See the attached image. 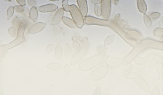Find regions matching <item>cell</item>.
Wrapping results in <instances>:
<instances>
[{"instance_id":"ba28073f","label":"cell","mask_w":163,"mask_h":95,"mask_svg":"<svg viewBox=\"0 0 163 95\" xmlns=\"http://www.w3.org/2000/svg\"><path fill=\"white\" fill-rule=\"evenodd\" d=\"M137 7L141 13L145 14L147 11V6L145 0H137Z\"/></svg>"},{"instance_id":"3957f363","label":"cell","mask_w":163,"mask_h":95,"mask_svg":"<svg viewBox=\"0 0 163 95\" xmlns=\"http://www.w3.org/2000/svg\"><path fill=\"white\" fill-rule=\"evenodd\" d=\"M85 22L87 25H95L104 26H109L110 23L108 20L100 19L90 16H86L85 18Z\"/></svg>"},{"instance_id":"6da1fadb","label":"cell","mask_w":163,"mask_h":95,"mask_svg":"<svg viewBox=\"0 0 163 95\" xmlns=\"http://www.w3.org/2000/svg\"><path fill=\"white\" fill-rule=\"evenodd\" d=\"M69 0H63L62 2V8L66 12H69L72 19L76 23L77 28L82 29L85 24V19L80 11L76 5H69Z\"/></svg>"},{"instance_id":"2e32d148","label":"cell","mask_w":163,"mask_h":95,"mask_svg":"<svg viewBox=\"0 0 163 95\" xmlns=\"http://www.w3.org/2000/svg\"><path fill=\"white\" fill-rule=\"evenodd\" d=\"M161 16V14L158 13V12H154V13H153L150 15V16H149L150 18V19L151 20H156L157 19H158L160 16Z\"/></svg>"},{"instance_id":"7a4b0ae2","label":"cell","mask_w":163,"mask_h":95,"mask_svg":"<svg viewBox=\"0 0 163 95\" xmlns=\"http://www.w3.org/2000/svg\"><path fill=\"white\" fill-rule=\"evenodd\" d=\"M100 4L101 16L103 19L108 20L111 16V0H101Z\"/></svg>"},{"instance_id":"ac0fdd59","label":"cell","mask_w":163,"mask_h":95,"mask_svg":"<svg viewBox=\"0 0 163 95\" xmlns=\"http://www.w3.org/2000/svg\"><path fill=\"white\" fill-rule=\"evenodd\" d=\"M101 0H91L90 3L95 5H99L101 4Z\"/></svg>"},{"instance_id":"52a82bcc","label":"cell","mask_w":163,"mask_h":95,"mask_svg":"<svg viewBox=\"0 0 163 95\" xmlns=\"http://www.w3.org/2000/svg\"><path fill=\"white\" fill-rule=\"evenodd\" d=\"M64 10L63 8H60L58 9L57 13H55L53 23L54 25H58V23H60L61 20H62V18L64 16Z\"/></svg>"},{"instance_id":"9a60e30c","label":"cell","mask_w":163,"mask_h":95,"mask_svg":"<svg viewBox=\"0 0 163 95\" xmlns=\"http://www.w3.org/2000/svg\"><path fill=\"white\" fill-rule=\"evenodd\" d=\"M95 13L97 16H101V8L99 5H95Z\"/></svg>"},{"instance_id":"277c9868","label":"cell","mask_w":163,"mask_h":95,"mask_svg":"<svg viewBox=\"0 0 163 95\" xmlns=\"http://www.w3.org/2000/svg\"><path fill=\"white\" fill-rule=\"evenodd\" d=\"M46 26V23L43 22H38L33 25L29 29V34H36L41 32Z\"/></svg>"},{"instance_id":"8fae6325","label":"cell","mask_w":163,"mask_h":95,"mask_svg":"<svg viewBox=\"0 0 163 95\" xmlns=\"http://www.w3.org/2000/svg\"><path fill=\"white\" fill-rule=\"evenodd\" d=\"M143 19H144L145 26L147 28H150L151 26H152V21H151V19H150V18L145 14H144V16H143Z\"/></svg>"},{"instance_id":"e0dca14e","label":"cell","mask_w":163,"mask_h":95,"mask_svg":"<svg viewBox=\"0 0 163 95\" xmlns=\"http://www.w3.org/2000/svg\"><path fill=\"white\" fill-rule=\"evenodd\" d=\"M16 1L21 7H24L26 5V0H16Z\"/></svg>"},{"instance_id":"4fadbf2b","label":"cell","mask_w":163,"mask_h":95,"mask_svg":"<svg viewBox=\"0 0 163 95\" xmlns=\"http://www.w3.org/2000/svg\"><path fill=\"white\" fill-rule=\"evenodd\" d=\"M115 39V35H111L108 36L104 41L105 46H109L112 44Z\"/></svg>"},{"instance_id":"d6986e66","label":"cell","mask_w":163,"mask_h":95,"mask_svg":"<svg viewBox=\"0 0 163 95\" xmlns=\"http://www.w3.org/2000/svg\"><path fill=\"white\" fill-rule=\"evenodd\" d=\"M49 1H54V2H55V1H59V0H49Z\"/></svg>"},{"instance_id":"8992f818","label":"cell","mask_w":163,"mask_h":95,"mask_svg":"<svg viewBox=\"0 0 163 95\" xmlns=\"http://www.w3.org/2000/svg\"><path fill=\"white\" fill-rule=\"evenodd\" d=\"M58 9V6L53 4H49L46 5H43L39 7V11L41 13H51Z\"/></svg>"},{"instance_id":"5bb4252c","label":"cell","mask_w":163,"mask_h":95,"mask_svg":"<svg viewBox=\"0 0 163 95\" xmlns=\"http://www.w3.org/2000/svg\"><path fill=\"white\" fill-rule=\"evenodd\" d=\"M14 13V7H9L7 11V18L9 19L11 18H12V16H13Z\"/></svg>"},{"instance_id":"9c48e42d","label":"cell","mask_w":163,"mask_h":95,"mask_svg":"<svg viewBox=\"0 0 163 95\" xmlns=\"http://www.w3.org/2000/svg\"><path fill=\"white\" fill-rule=\"evenodd\" d=\"M62 20L64 24L69 28H71L72 29H76L77 28V26L75 22L74 21V20L71 18L66 16H63L62 18Z\"/></svg>"},{"instance_id":"30bf717a","label":"cell","mask_w":163,"mask_h":95,"mask_svg":"<svg viewBox=\"0 0 163 95\" xmlns=\"http://www.w3.org/2000/svg\"><path fill=\"white\" fill-rule=\"evenodd\" d=\"M38 9L36 7H33L30 8L29 11V18L32 19V21L35 22L38 18L39 16V12Z\"/></svg>"},{"instance_id":"7c38bea8","label":"cell","mask_w":163,"mask_h":95,"mask_svg":"<svg viewBox=\"0 0 163 95\" xmlns=\"http://www.w3.org/2000/svg\"><path fill=\"white\" fill-rule=\"evenodd\" d=\"M153 34L154 36L156 38H161L162 37V34H163V29L162 28H156L154 31H153Z\"/></svg>"},{"instance_id":"5b68a950","label":"cell","mask_w":163,"mask_h":95,"mask_svg":"<svg viewBox=\"0 0 163 95\" xmlns=\"http://www.w3.org/2000/svg\"><path fill=\"white\" fill-rule=\"evenodd\" d=\"M79 10L83 17H86L88 14V6L87 0H76Z\"/></svg>"}]
</instances>
